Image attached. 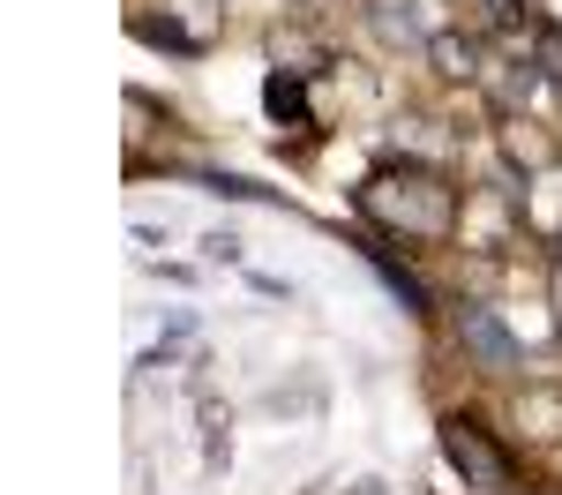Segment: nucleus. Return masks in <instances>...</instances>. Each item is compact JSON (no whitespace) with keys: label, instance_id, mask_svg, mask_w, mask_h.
<instances>
[{"label":"nucleus","instance_id":"nucleus-1","mask_svg":"<svg viewBox=\"0 0 562 495\" xmlns=\"http://www.w3.org/2000/svg\"><path fill=\"white\" fill-rule=\"evenodd\" d=\"M368 211L383 225H405V233H442V225H450V188L428 180V173L375 180V188H368Z\"/></svg>","mask_w":562,"mask_h":495},{"label":"nucleus","instance_id":"nucleus-2","mask_svg":"<svg viewBox=\"0 0 562 495\" xmlns=\"http://www.w3.org/2000/svg\"><path fill=\"white\" fill-rule=\"evenodd\" d=\"M442 450H450V465L473 481V488H510V458L480 436V420H465V413H450L442 420Z\"/></svg>","mask_w":562,"mask_h":495},{"label":"nucleus","instance_id":"nucleus-3","mask_svg":"<svg viewBox=\"0 0 562 495\" xmlns=\"http://www.w3.org/2000/svg\"><path fill=\"white\" fill-rule=\"evenodd\" d=\"M458 338H465V353H473L487 375H510V368H518V338L487 308H458Z\"/></svg>","mask_w":562,"mask_h":495},{"label":"nucleus","instance_id":"nucleus-4","mask_svg":"<svg viewBox=\"0 0 562 495\" xmlns=\"http://www.w3.org/2000/svg\"><path fill=\"white\" fill-rule=\"evenodd\" d=\"M368 263L383 270V285H390V293H397V301H405L413 315H428V285H420V278H413L405 263H390V248H375V240H368Z\"/></svg>","mask_w":562,"mask_h":495},{"label":"nucleus","instance_id":"nucleus-5","mask_svg":"<svg viewBox=\"0 0 562 495\" xmlns=\"http://www.w3.org/2000/svg\"><path fill=\"white\" fill-rule=\"evenodd\" d=\"M420 0H375V31H383L390 45H420L428 31H420V15H413Z\"/></svg>","mask_w":562,"mask_h":495},{"label":"nucleus","instance_id":"nucleus-6","mask_svg":"<svg viewBox=\"0 0 562 495\" xmlns=\"http://www.w3.org/2000/svg\"><path fill=\"white\" fill-rule=\"evenodd\" d=\"M435 45V60H442V76H480L473 68V45L465 38H428Z\"/></svg>","mask_w":562,"mask_h":495},{"label":"nucleus","instance_id":"nucleus-7","mask_svg":"<svg viewBox=\"0 0 562 495\" xmlns=\"http://www.w3.org/2000/svg\"><path fill=\"white\" fill-rule=\"evenodd\" d=\"M540 68L562 83V31H555V23H540Z\"/></svg>","mask_w":562,"mask_h":495},{"label":"nucleus","instance_id":"nucleus-8","mask_svg":"<svg viewBox=\"0 0 562 495\" xmlns=\"http://www.w3.org/2000/svg\"><path fill=\"white\" fill-rule=\"evenodd\" d=\"M555 315H562V270H555Z\"/></svg>","mask_w":562,"mask_h":495}]
</instances>
